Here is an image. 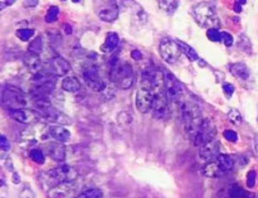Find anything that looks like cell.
I'll list each match as a JSON object with an SVG mask.
<instances>
[{"instance_id":"obj_1","label":"cell","mask_w":258,"mask_h":198,"mask_svg":"<svg viewBox=\"0 0 258 198\" xmlns=\"http://www.w3.org/2000/svg\"><path fill=\"white\" fill-rule=\"evenodd\" d=\"M78 178V173L70 166H60L49 169L39 176V183L44 191H50L59 184H73Z\"/></svg>"},{"instance_id":"obj_2","label":"cell","mask_w":258,"mask_h":198,"mask_svg":"<svg viewBox=\"0 0 258 198\" xmlns=\"http://www.w3.org/2000/svg\"><path fill=\"white\" fill-rule=\"evenodd\" d=\"M110 80L121 90L130 88L135 82V75L130 63L113 58L110 67Z\"/></svg>"},{"instance_id":"obj_3","label":"cell","mask_w":258,"mask_h":198,"mask_svg":"<svg viewBox=\"0 0 258 198\" xmlns=\"http://www.w3.org/2000/svg\"><path fill=\"white\" fill-rule=\"evenodd\" d=\"M234 161L227 154H219L216 159L208 162L203 167V174L208 178H221L233 171Z\"/></svg>"},{"instance_id":"obj_4","label":"cell","mask_w":258,"mask_h":198,"mask_svg":"<svg viewBox=\"0 0 258 198\" xmlns=\"http://www.w3.org/2000/svg\"><path fill=\"white\" fill-rule=\"evenodd\" d=\"M193 17L198 25L204 28H216L218 24L217 19V12L213 4L209 2H201L193 8Z\"/></svg>"},{"instance_id":"obj_5","label":"cell","mask_w":258,"mask_h":198,"mask_svg":"<svg viewBox=\"0 0 258 198\" xmlns=\"http://www.w3.org/2000/svg\"><path fill=\"white\" fill-rule=\"evenodd\" d=\"M179 110H180L183 126L188 133H191L193 130H196V129L201 125L202 121H203L201 109H199V106L196 105L194 103L185 100Z\"/></svg>"},{"instance_id":"obj_6","label":"cell","mask_w":258,"mask_h":198,"mask_svg":"<svg viewBox=\"0 0 258 198\" xmlns=\"http://www.w3.org/2000/svg\"><path fill=\"white\" fill-rule=\"evenodd\" d=\"M216 134H217V128L216 125H214L213 121H212L211 119H203L201 125H199L196 130L189 133V136H190L194 145L203 146L204 144L213 140V139L216 138Z\"/></svg>"},{"instance_id":"obj_7","label":"cell","mask_w":258,"mask_h":198,"mask_svg":"<svg viewBox=\"0 0 258 198\" xmlns=\"http://www.w3.org/2000/svg\"><path fill=\"white\" fill-rule=\"evenodd\" d=\"M165 91L169 104H171L174 106H178L180 109V106L185 101V97H184V87L179 82L178 78L170 72H165Z\"/></svg>"},{"instance_id":"obj_8","label":"cell","mask_w":258,"mask_h":198,"mask_svg":"<svg viewBox=\"0 0 258 198\" xmlns=\"http://www.w3.org/2000/svg\"><path fill=\"white\" fill-rule=\"evenodd\" d=\"M159 53L165 62L173 65V63L178 62V60L180 58L181 49L178 40L165 37L161 39L160 44H159Z\"/></svg>"},{"instance_id":"obj_9","label":"cell","mask_w":258,"mask_h":198,"mask_svg":"<svg viewBox=\"0 0 258 198\" xmlns=\"http://www.w3.org/2000/svg\"><path fill=\"white\" fill-rule=\"evenodd\" d=\"M3 103L9 109H22L27 106V97L24 93L14 86L7 85L3 91Z\"/></svg>"},{"instance_id":"obj_10","label":"cell","mask_w":258,"mask_h":198,"mask_svg":"<svg viewBox=\"0 0 258 198\" xmlns=\"http://www.w3.org/2000/svg\"><path fill=\"white\" fill-rule=\"evenodd\" d=\"M82 76L85 83L90 90L95 91V92H101L106 88V82L101 77L97 66L90 65L85 67V70L82 71Z\"/></svg>"},{"instance_id":"obj_11","label":"cell","mask_w":258,"mask_h":198,"mask_svg":"<svg viewBox=\"0 0 258 198\" xmlns=\"http://www.w3.org/2000/svg\"><path fill=\"white\" fill-rule=\"evenodd\" d=\"M8 114L15 121L27 125H33L40 119L39 113L37 110H29V109H8Z\"/></svg>"},{"instance_id":"obj_12","label":"cell","mask_w":258,"mask_h":198,"mask_svg":"<svg viewBox=\"0 0 258 198\" xmlns=\"http://www.w3.org/2000/svg\"><path fill=\"white\" fill-rule=\"evenodd\" d=\"M151 110H153V116L155 119L161 120V119L166 118L169 113V100L165 90H161L156 93Z\"/></svg>"},{"instance_id":"obj_13","label":"cell","mask_w":258,"mask_h":198,"mask_svg":"<svg viewBox=\"0 0 258 198\" xmlns=\"http://www.w3.org/2000/svg\"><path fill=\"white\" fill-rule=\"evenodd\" d=\"M39 113L40 119H43L44 121L50 124H55V125H68L71 124V118H68L67 115H64L63 113H60L59 110L54 108H48L45 110L38 111Z\"/></svg>"},{"instance_id":"obj_14","label":"cell","mask_w":258,"mask_h":198,"mask_svg":"<svg viewBox=\"0 0 258 198\" xmlns=\"http://www.w3.org/2000/svg\"><path fill=\"white\" fill-rule=\"evenodd\" d=\"M219 154H221V144L216 139L211 140L209 143L204 144L203 146H201V151H199V157L204 162H207V163L216 159Z\"/></svg>"},{"instance_id":"obj_15","label":"cell","mask_w":258,"mask_h":198,"mask_svg":"<svg viewBox=\"0 0 258 198\" xmlns=\"http://www.w3.org/2000/svg\"><path fill=\"white\" fill-rule=\"evenodd\" d=\"M45 151L49 158H52L54 162H64L66 159V151L64 146L60 143H49L45 145Z\"/></svg>"},{"instance_id":"obj_16","label":"cell","mask_w":258,"mask_h":198,"mask_svg":"<svg viewBox=\"0 0 258 198\" xmlns=\"http://www.w3.org/2000/svg\"><path fill=\"white\" fill-rule=\"evenodd\" d=\"M98 17H100L101 20L103 22L111 23L113 20L117 19L118 17V5L116 4L115 0H111V4L107 5V7L103 8L102 10L98 12Z\"/></svg>"},{"instance_id":"obj_17","label":"cell","mask_w":258,"mask_h":198,"mask_svg":"<svg viewBox=\"0 0 258 198\" xmlns=\"http://www.w3.org/2000/svg\"><path fill=\"white\" fill-rule=\"evenodd\" d=\"M48 134H49L50 138L55 139L58 143H66V141L70 140L71 138L70 130H67L63 125L49 126V128H48Z\"/></svg>"},{"instance_id":"obj_18","label":"cell","mask_w":258,"mask_h":198,"mask_svg":"<svg viewBox=\"0 0 258 198\" xmlns=\"http://www.w3.org/2000/svg\"><path fill=\"white\" fill-rule=\"evenodd\" d=\"M52 71L55 73V76H64L71 71V65L67 60L63 57H54L50 62Z\"/></svg>"},{"instance_id":"obj_19","label":"cell","mask_w":258,"mask_h":198,"mask_svg":"<svg viewBox=\"0 0 258 198\" xmlns=\"http://www.w3.org/2000/svg\"><path fill=\"white\" fill-rule=\"evenodd\" d=\"M24 63L28 70L32 71L33 73H37L42 70V61H40L39 55H35V53L28 52L24 56Z\"/></svg>"},{"instance_id":"obj_20","label":"cell","mask_w":258,"mask_h":198,"mask_svg":"<svg viewBox=\"0 0 258 198\" xmlns=\"http://www.w3.org/2000/svg\"><path fill=\"white\" fill-rule=\"evenodd\" d=\"M231 70V73L238 80H248L249 76H251V71H249L248 66L244 65V63H233L229 67Z\"/></svg>"},{"instance_id":"obj_21","label":"cell","mask_w":258,"mask_h":198,"mask_svg":"<svg viewBox=\"0 0 258 198\" xmlns=\"http://www.w3.org/2000/svg\"><path fill=\"white\" fill-rule=\"evenodd\" d=\"M118 42H120V38H118V35L116 34V33H107V35H106L105 38V42L101 45V51H102L103 53L112 52V51L116 49V47L118 45Z\"/></svg>"},{"instance_id":"obj_22","label":"cell","mask_w":258,"mask_h":198,"mask_svg":"<svg viewBox=\"0 0 258 198\" xmlns=\"http://www.w3.org/2000/svg\"><path fill=\"white\" fill-rule=\"evenodd\" d=\"M62 88L66 92H78L81 88L80 80H78L77 77H75V76H67V77H64V80L62 81Z\"/></svg>"},{"instance_id":"obj_23","label":"cell","mask_w":258,"mask_h":198,"mask_svg":"<svg viewBox=\"0 0 258 198\" xmlns=\"http://www.w3.org/2000/svg\"><path fill=\"white\" fill-rule=\"evenodd\" d=\"M159 8L166 14H173L179 7V0H158Z\"/></svg>"},{"instance_id":"obj_24","label":"cell","mask_w":258,"mask_h":198,"mask_svg":"<svg viewBox=\"0 0 258 198\" xmlns=\"http://www.w3.org/2000/svg\"><path fill=\"white\" fill-rule=\"evenodd\" d=\"M179 45H180V49H181V53H184V55L188 57V60L190 61H197L199 60V56L198 53L196 52V49H194L193 47H190V45H188L186 43L184 42H180V40H178Z\"/></svg>"},{"instance_id":"obj_25","label":"cell","mask_w":258,"mask_h":198,"mask_svg":"<svg viewBox=\"0 0 258 198\" xmlns=\"http://www.w3.org/2000/svg\"><path fill=\"white\" fill-rule=\"evenodd\" d=\"M227 198H249V194L243 188H241L238 184H233L229 188Z\"/></svg>"},{"instance_id":"obj_26","label":"cell","mask_w":258,"mask_h":198,"mask_svg":"<svg viewBox=\"0 0 258 198\" xmlns=\"http://www.w3.org/2000/svg\"><path fill=\"white\" fill-rule=\"evenodd\" d=\"M103 193L98 188H86L75 198H102Z\"/></svg>"},{"instance_id":"obj_27","label":"cell","mask_w":258,"mask_h":198,"mask_svg":"<svg viewBox=\"0 0 258 198\" xmlns=\"http://www.w3.org/2000/svg\"><path fill=\"white\" fill-rule=\"evenodd\" d=\"M34 33L35 30L32 29V28H22V29H18L15 34H17V37L19 38V39H22L23 42H28V40L34 35Z\"/></svg>"},{"instance_id":"obj_28","label":"cell","mask_w":258,"mask_h":198,"mask_svg":"<svg viewBox=\"0 0 258 198\" xmlns=\"http://www.w3.org/2000/svg\"><path fill=\"white\" fill-rule=\"evenodd\" d=\"M43 48V40L42 37H37L35 39H33L32 42L29 43V47H28V52L35 53V55H39L42 52Z\"/></svg>"},{"instance_id":"obj_29","label":"cell","mask_w":258,"mask_h":198,"mask_svg":"<svg viewBox=\"0 0 258 198\" xmlns=\"http://www.w3.org/2000/svg\"><path fill=\"white\" fill-rule=\"evenodd\" d=\"M29 157L37 164H43L45 162V156L42 149H32L29 153Z\"/></svg>"},{"instance_id":"obj_30","label":"cell","mask_w":258,"mask_h":198,"mask_svg":"<svg viewBox=\"0 0 258 198\" xmlns=\"http://www.w3.org/2000/svg\"><path fill=\"white\" fill-rule=\"evenodd\" d=\"M58 14H59V9H58L57 7H54V5H52V7H49V9H48L47 14H45V22L54 23L55 20H57Z\"/></svg>"},{"instance_id":"obj_31","label":"cell","mask_w":258,"mask_h":198,"mask_svg":"<svg viewBox=\"0 0 258 198\" xmlns=\"http://www.w3.org/2000/svg\"><path fill=\"white\" fill-rule=\"evenodd\" d=\"M228 119H229V121H231V123L236 124V125H239V124L243 121V118H242L241 113H239L237 109H231V110H229Z\"/></svg>"},{"instance_id":"obj_32","label":"cell","mask_w":258,"mask_h":198,"mask_svg":"<svg viewBox=\"0 0 258 198\" xmlns=\"http://www.w3.org/2000/svg\"><path fill=\"white\" fill-rule=\"evenodd\" d=\"M207 37L212 42H221L222 32H219L217 28H209V29H207Z\"/></svg>"},{"instance_id":"obj_33","label":"cell","mask_w":258,"mask_h":198,"mask_svg":"<svg viewBox=\"0 0 258 198\" xmlns=\"http://www.w3.org/2000/svg\"><path fill=\"white\" fill-rule=\"evenodd\" d=\"M117 123L121 125H128V124L133 123V115L127 111H122L117 115Z\"/></svg>"},{"instance_id":"obj_34","label":"cell","mask_w":258,"mask_h":198,"mask_svg":"<svg viewBox=\"0 0 258 198\" xmlns=\"http://www.w3.org/2000/svg\"><path fill=\"white\" fill-rule=\"evenodd\" d=\"M223 136L226 140L231 141V143H237V140H238V135H237V133L236 131L231 130V129H227V130H224Z\"/></svg>"},{"instance_id":"obj_35","label":"cell","mask_w":258,"mask_h":198,"mask_svg":"<svg viewBox=\"0 0 258 198\" xmlns=\"http://www.w3.org/2000/svg\"><path fill=\"white\" fill-rule=\"evenodd\" d=\"M0 151L2 152H9L10 151V143L7 139V136L0 134Z\"/></svg>"},{"instance_id":"obj_36","label":"cell","mask_w":258,"mask_h":198,"mask_svg":"<svg viewBox=\"0 0 258 198\" xmlns=\"http://www.w3.org/2000/svg\"><path fill=\"white\" fill-rule=\"evenodd\" d=\"M256 172L254 171H249L248 173H247V186L249 187V188H253L254 184H256Z\"/></svg>"},{"instance_id":"obj_37","label":"cell","mask_w":258,"mask_h":198,"mask_svg":"<svg viewBox=\"0 0 258 198\" xmlns=\"http://www.w3.org/2000/svg\"><path fill=\"white\" fill-rule=\"evenodd\" d=\"M222 42L224 43V45L226 47H231V45H233V37H232V34H229V33L227 32H222Z\"/></svg>"},{"instance_id":"obj_38","label":"cell","mask_w":258,"mask_h":198,"mask_svg":"<svg viewBox=\"0 0 258 198\" xmlns=\"http://www.w3.org/2000/svg\"><path fill=\"white\" fill-rule=\"evenodd\" d=\"M223 93L226 95V97L231 98L234 93V86L232 83H224L223 85Z\"/></svg>"},{"instance_id":"obj_39","label":"cell","mask_w":258,"mask_h":198,"mask_svg":"<svg viewBox=\"0 0 258 198\" xmlns=\"http://www.w3.org/2000/svg\"><path fill=\"white\" fill-rule=\"evenodd\" d=\"M38 3H39V0H24V3H23V4H24V7H27V8H34V7H37Z\"/></svg>"},{"instance_id":"obj_40","label":"cell","mask_w":258,"mask_h":198,"mask_svg":"<svg viewBox=\"0 0 258 198\" xmlns=\"http://www.w3.org/2000/svg\"><path fill=\"white\" fill-rule=\"evenodd\" d=\"M131 57H133L134 60H136V61H140L141 58H143V55L140 53V51L135 49V51H133V52H131Z\"/></svg>"},{"instance_id":"obj_41","label":"cell","mask_w":258,"mask_h":198,"mask_svg":"<svg viewBox=\"0 0 258 198\" xmlns=\"http://www.w3.org/2000/svg\"><path fill=\"white\" fill-rule=\"evenodd\" d=\"M2 187H5V176L4 173H3L2 168H0V188H2Z\"/></svg>"},{"instance_id":"obj_42","label":"cell","mask_w":258,"mask_h":198,"mask_svg":"<svg viewBox=\"0 0 258 198\" xmlns=\"http://www.w3.org/2000/svg\"><path fill=\"white\" fill-rule=\"evenodd\" d=\"M234 12L237 13H241L242 12V5L238 4V3H234V7H233Z\"/></svg>"},{"instance_id":"obj_43","label":"cell","mask_w":258,"mask_h":198,"mask_svg":"<svg viewBox=\"0 0 258 198\" xmlns=\"http://www.w3.org/2000/svg\"><path fill=\"white\" fill-rule=\"evenodd\" d=\"M15 2H17V0H5V4H7V5H13Z\"/></svg>"},{"instance_id":"obj_44","label":"cell","mask_w":258,"mask_h":198,"mask_svg":"<svg viewBox=\"0 0 258 198\" xmlns=\"http://www.w3.org/2000/svg\"><path fill=\"white\" fill-rule=\"evenodd\" d=\"M236 3H238V4L243 5V4H246V3H247V0H236Z\"/></svg>"},{"instance_id":"obj_45","label":"cell","mask_w":258,"mask_h":198,"mask_svg":"<svg viewBox=\"0 0 258 198\" xmlns=\"http://www.w3.org/2000/svg\"><path fill=\"white\" fill-rule=\"evenodd\" d=\"M5 5H7V4H5V3H0V10H2L3 8L5 7Z\"/></svg>"},{"instance_id":"obj_46","label":"cell","mask_w":258,"mask_h":198,"mask_svg":"<svg viewBox=\"0 0 258 198\" xmlns=\"http://www.w3.org/2000/svg\"><path fill=\"white\" fill-rule=\"evenodd\" d=\"M254 152H256V156H257V158H258V143L256 144V151H254Z\"/></svg>"},{"instance_id":"obj_47","label":"cell","mask_w":258,"mask_h":198,"mask_svg":"<svg viewBox=\"0 0 258 198\" xmlns=\"http://www.w3.org/2000/svg\"><path fill=\"white\" fill-rule=\"evenodd\" d=\"M72 2L73 3H81V2H82V0H72Z\"/></svg>"}]
</instances>
